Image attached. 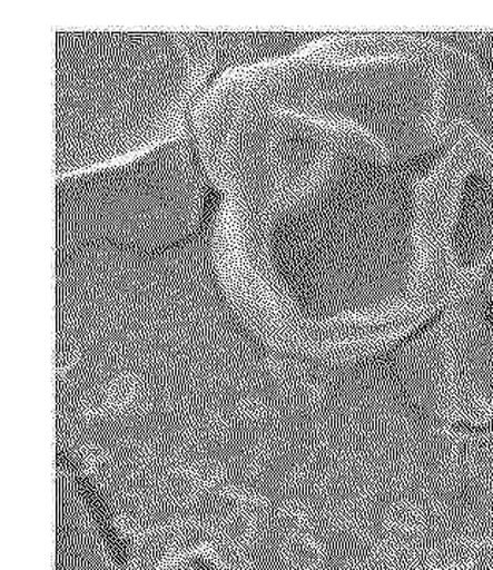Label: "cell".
Segmentation results:
<instances>
[]
</instances>
